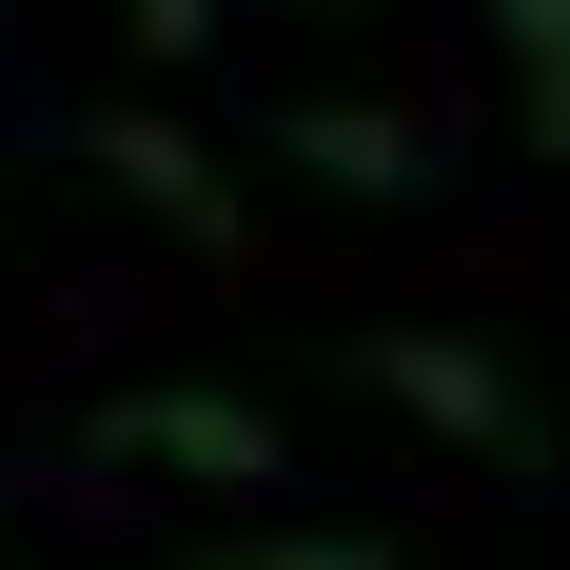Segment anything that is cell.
I'll list each match as a JSON object with an SVG mask.
<instances>
[{
  "label": "cell",
  "mask_w": 570,
  "mask_h": 570,
  "mask_svg": "<svg viewBox=\"0 0 570 570\" xmlns=\"http://www.w3.org/2000/svg\"><path fill=\"white\" fill-rule=\"evenodd\" d=\"M177 570H394V531H217V551Z\"/></svg>",
  "instance_id": "6"
},
{
  "label": "cell",
  "mask_w": 570,
  "mask_h": 570,
  "mask_svg": "<svg viewBox=\"0 0 570 570\" xmlns=\"http://www.w3.org/2000/svg\"><path fill=\"white\" fill-rule=\"evenodd\" d=\"M276 158L295 177H335V197H433V138L374 99H276Z\"/></svg>",
  "instance_id": "4"
},
{
  "label": "cell",
  "mask_w": 570,
  "mask_h": 570,
  "mask_svg": "<svg viewBox=\"0 0 570 570\" xmlns=\"http://www.w3.org/2000/svg\"><path fill=\"white\" fill-rule=\"evenodd\" d=\"M79 177H118V197H138V217H177L197 256H256V197H236L217 138H197V118H158V99H99V118H79Z\"/></svg>",
  "instance_id": "3"
},
{
  "label": "cell",
  "mask_w": 570,
  "mask_h": 570,
  "mask_svg": "<svg viewBox=\"0 0 570 570\" xmlns=\"http://www.w3.org/2000/svg\"><path fill=\"white\" fill-rule=\"evenodd\" d=\"M354 374L413 413V433H453V453H492V472H551V413H531V374L492 335H433V315H394V335H354Z\"/></svg>",
  "instance_id": "1"
},
{
  "label": "cell",
  "mask_w": 570,
  "mask_h": 570,
  "mask_svg": "<svg viewBox=\"0 0 570 570\" xmlns=\"http://www.w3.org/2000/svg\"><path fill=\"white\" fill-rule=\"evenodd\" d=\"M492 20V79H512V138L570 158V0H472Z\"/></svg>",
  "instance_id": "5"
},
{
  "label": "cell",
  "mask_w": 570,
  "mask_h": 570,
  "mask_svg": "<svg viewBox=\"0 0 570 570\" xmlns=\"http://www.w3.org/2000/svg\"><path fill=\"white\" fill-rule=\"evenodd\" d=\"M118 20H138V59H217V20H236V0H118Z\"/></svg>",
  "instance_id": "7"
},
{
  "label": "cell",
  "mask_w": 570,
  "mask_h": 570,
  "mask_svg": "<svg viewBox=\"0 0 570 570\" xmlns=\"http://www.w3.org/2000/svg\"><path fill=\"white\" fill-rule=\"evenodd\" d=\"M99 453L118 472H177V492H295V433L217 374H158V394H99Z\"/></svg>",
  "instance_id": "2"
}]
</instances>
